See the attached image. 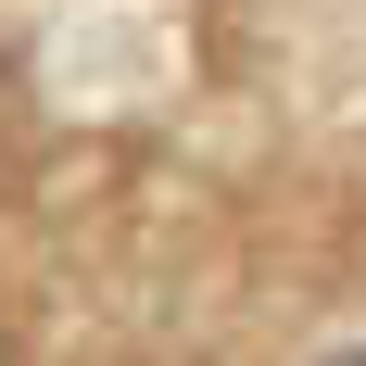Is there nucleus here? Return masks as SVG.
Masks as SVG:
<instances>
[{"label":"nucleus","mask_w":366,"mask_h":366,"mask_svg":"<svg viewBox=\"0 0 366 366\" xmlns=\"http://www.w3.org/2000/svg\"><path fill=\"white\" fill-rule=\"evenodd\" d=\"M354 366H366V354H354Z\"/></svg>","instance_id":"1"}]
</instances>
